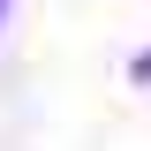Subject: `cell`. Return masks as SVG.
<instances>
[{
  "instance_id": "6da1fadb",
  "label": "cell",
  "mask_w": 151,
  "mask_h": 151,
  "mask_svg": "<svg viewBox=\"0 0 151 151\" xmlns=\"http://www.w3.org/2000/svg\"><path fill=\"white\" fill-rule=\"evenodd\" d=\"M136 76H144V83H151V53H144V60H136Z\"/></svg>"
}]
</instances>
